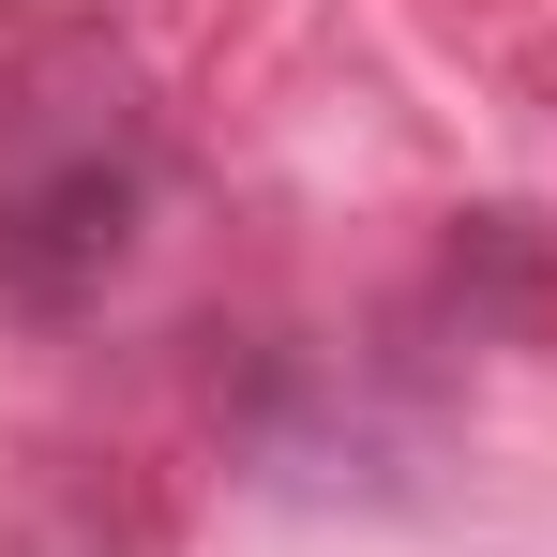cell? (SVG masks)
<instances>
[{"label": "cell", "instance_id": "cell-1", "mask_svg": "<svg viewBox=\"0 0 557 557\" xmlns=\"http://www.w3.org/2000/svg\"><path fill=\"white\" fill-rule=\"evenodd\" d=\"M151 211V106L91 30H46L0 61V301L61 317L136 257Z\"/></svg>", "mask_w": 557, "mask_h": 557}]
</instances>
